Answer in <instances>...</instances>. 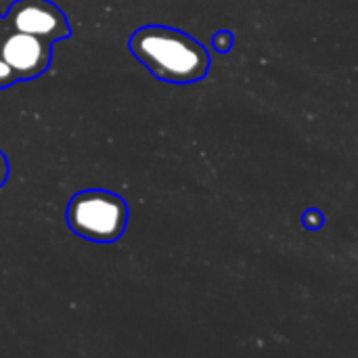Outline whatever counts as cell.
I'll return each mask as SVG.
<instances>
[{
    "label": "cell",
    "mask_w": 358,
    "mask_h": 358,
    "mask_svg": "<svg viewBox=\"0 0 358 358\" xmlns=\"http://www.w3.org/2000/svg\"><path fill=\"white\" fill-rule=\"evenodd\" d=\"M130 52L157 78L172 84L199 82L210 71V55L193 36L166 25H145L128 40Z\"/></svg>",
    "instance_id": "obj_1"
},
{
    "label": "cell",
    "mask_w": 358,
    "mask_h": 358,
    "mask_svg": "<svg viewBox=\"0 0 358 358\" xmlns=\"http://www.w3.org/2000/svg\"><path fill=\"white\" fill-rule=\"evenodd\" d=\"M67 227L92 243H113L128 222V208L122 197L103 189L76 193L65 210Z\"/></svg>",
    "instance_id": "obj_2"
},
{
    "label": "cell",
    "mask_w": 358,
    "mask_h": 358,
    "mask_svg": "<svg viewBox=\"0 0 358 358\" xmlns=\"http://www.w3.org/2000/svg\"><path fill=\"white\" fill-rule=\"evenodd\" d=\"M6 23L15 31L38 36L50 44L69 36L65 15L50 0H17L6 13Z\"/></svg>",
    "instance_id": "obj_3"
},
{
    "label": "cell",
    "mask_w": 358,
    "mask_h": 358,
    "mask_svg": "<svg viewBox=\"0 0 358 358\" xmlns=\"http://www.w3.org/2000/svg\"><path fill=\"white\" fill-rule=\"evenodd\" d=\"M0 59L6 63L15 80H31L48 67L50 42L13 29L0 40Z\"/></svg>",
    "instance_id": "obj_4"
},
{
    "label": "cell",
    "mask_w": 358,
    "mask_h": 358,
    "mask_svg": "<svg viewBox=\"0 0 358 358\" xmlns=\"http://www.w3.org/2000/svg\"><path fill=\"white\" fill-rule=\"evenodd\" d=\"M302 224L308 229V231H319L323 224H325V216H323V212L321 210H306L304 212V216H302Z\"/></svg>",
    "instance_id": "obj_5"
},
{
    "label": "cell",
    "mask_w": 358,
    "mask_h": 358,
    "mask_svg": "<svg viewBox=\"0 0 358 358\" xmlns=\"http://www.w3.org/2000/svg\"><path fill=\"white\" fill-rule=\"evenodd\" d=\"M212 44L218 52H229L233 48V34L222 29V31H216L214 38H212Z\"/></svg>",
    "instance_id": "obj_6"
},
{
    "label": "cell",
    "mask_w": 358,
    "mask_h": 358,
    "mask_svg": "<svg viewBox=\"0 0 358 358\" xmlns=\"http://www.w3.org/2000/svg\"><path fill=\"white\" fill-rule=\"evenodd\" d=\"M10 82H15V76L10 73V69L6 67V63L0 59V88L2 86H8Z\"/></svg>",
    "instance_id": "obj_7"
},
{
    "label": "cell",
    "mask_w": 358,
    "mask_h": 358,
    "mask_svg": "<svg viewBox=\"0 0 358 358\" xmlns=\"http://www.w3.org/2000/svg\"><path fill=\"white\" fill-rule=\"evenodd\" d=\"M6 176H8V164H6V157H4V153L0 151V187L4 185Z\"/></svg>",
    "instance_id": "obj_8"
},
{
    "label": "cell",
    "mask_w": 358,
    "mask_h": 358,
    "mask_svg": "<svg viewBox=\"0 0 358 358\" xmlns=\"http://www.w3.org/2000/svg\"><path fill=\"white\" fill-rule=\"evenodd\" d=\"M0 40H2V21H0Z\"/></svg>",
    "instance_id": "obj_9"
}]
</instances>
